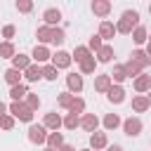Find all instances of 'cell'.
Here are the masks:
<instances>
[{
    "label": "cell",
    "mask_w": 151,
    "mask_h": 151,
    "mask_svg": "<svg viewBox=\"0 0 151 151\" xmlns=\"http://www.w3.org/2000/svg\"><path fill=\"white\" fill-rule=\"evenodd\" d=\"M139 26V12L137 9H125L116 24V31L123 33V35H132V31Z\"/></svg>",
    "instance_id": "1"
},
{
    "label": "cell",
    "mask_w": 151,
    "mask_h": 151,
    "mask_svg": "<svg viewBox=\"0 0 151 151\" xmlns=\"http://www.w3.org/2000/svg\"><path fill=\"white\" fill-rule=\"evenodd\" d=\"M9 116H14L17 120H24V123H31L33 120V109L26 101H12L9 104Z\"/></svg>",
    "instance_id": "2"
},
{
    "label": "cell",
    "mask_w": 151,
    "mask_h": 151,
    "mask_svg": "<svg viewBox=\"0 0 151 151\" xmlns=\"http://www.w3.org/2000/svg\"><path fill=\"white\" fill-rule=\"evenodd\" d=\"M47 127L40 123V125H35V123H31V127H28V142L31 144H47Z\"/></svg>",
    "instance_id": "3"
},
{
    "label": "cell",
    "mask_w": 151,
    "mask_h": 151,
    "mask_svg": "<svg viewBox=\"0 0 151 151\" xmlns=\"http://www.w3.org/2000/svg\"><path fill=\"white\" fill-rule=\"evenodd\" d=\"M142 120L137 118V116H130V118H125L123 120V132L127 134V137H139L142 134Z\"/></svg>",
    "instance_id": "4"
},
{
    "label": "cell",
    "mask_w": 151,
    "mask_h": 151,
    "mask_svg": "<svg viewBox=\"0 0 151 151\" xmlns=\"http://www.w3.org/2000/svg\"><path fill=\"white\" fill-rule=\"evenodd\" d=\"M42 21H45V26L57 28V24L61 21V9H57V7H47V9L42 12Z\"/></svg>",
    "instance_id": "5"
},
{
    "label": "cell",
    "mask_w": 151,
    "mask_h": 151,
    "mask_svg": "<svg viewBox=\"0 0 151 151\" xmlns=\"http://www.w3.org/2000/svg\"><path fill=\"white\" fill-rule=\"evenodd\" d=\"M83 85L85 83H83V76L80 73H68L66 76V87H68L71 94H80L83 92Z\"/></svg>",
    "instance_id": "6"
},
{
    "label": "cell",
    "mask_w": 151,
    "mask_h": 151,
    "mask_svg": "<svg viewBox=\"0 0 151 151\" xmlns=\"http://www.w3.org/2000/svg\"><path fill=\"white\" fill-rule=\"evenodd\" d=\"M42 125H45L47 130H52V132H59V127L64 125V118H61L59 113L50 111V113H45V118H42Z\"/></svg>",
    "instance_id": "7"
},
{
    "label": "cell",
    "mask_w": 151,
    "mask_h": 151,
    "mask_svg": "<svg viewBox=\"0 0 151 151\" xmlns=\"http://www.w3.org/2000/svg\"><path fill=\"white\" fill-rule=\"evenodd\" d=\"M71 61H73V57H71L68 52H64V50H59V52L52 54V66H54V68H68Z\"/></svg>",
    "instance_id": "8"
},
{
    "label": "cell",
    "mask_w": 151,
    "mask_h": 151,
    "mask_svg": "<svg viewBox=\"0 0 151 151\" xmlns=\"http://www.w3.org/2000/svg\"><path fill=\"white\" fill-rule=\"evenodd\" d=\"M31 59H33V64H45V61L52 59V54H50V50L45 45H35L33 52H31Z\"/></svg>",
    "instance_id": "9"
},
{
    "label": "cell",
    "mask_w": 151,
    "mask_h": 151,
    "mask_svg": "<svg viewBox=\"0 0 151 151\" xmlns=\"http://www.w3.org/2000/svg\"><path fill=\"white\" fill-rule=\"evenodd\" d=\"M125 94H127V92H125L123 85H111V90L106 92V99H109L111 104H123V101H125Z\"/></svg>",
    "instance_id": "10"
},
{
    "label": "cell",
    "mask_w": 151,
    "mask_h": 151,
    "mask_svg": "<svg viewBox=\"0 0 151 151\" xmlns=\"http://www.w3.org/2000/svg\"><path fill=\"white\" fill-rule=\"evenodd\" d=\"M106 146H109L106 132H92L90 134V149L92 151H99V149H106Z\"/></svg>",
    "instance_id": "11"
},
{
    "label": "cell",
    "mask_w": 151,
    "mask_h": 151,
    "mask_svg": "<svg viewBox=\"0 0 151 151\" xmlns=\"http://www.w3.org/2000/svg\"><path fill=\"white\" fill-rule=\"evenodd\" d=\"M116 33H118V31H116V24L109 21V19H101V24H99V35H101V40H113Z\"/></svg>",
    "instance_id": "12"
},
{
    "label": "cell",
    "mask_w": 151,
    "mask_h": 151,
    "mask_svg": "<svg viewBox=\"0 0 151 151\" xmlns=\"http://www.w3.org/2000/svg\"><path fill=\"white\" fill-rule=\"evenodd\" d=\"M80 127H83L85 132H97V127H99V118H97L94 113H83V118H80Z\"/></svg>",
    "instance_id": "13"
},
{
    "label": "cell",
    "mask_w": 151,
    "mask_h": 151,
    "mask_svg": "<svg viewBox=\"0 0 151 151\" xmlns=\"http://www.w3.org/2000/svg\"><path fill=\"white\" fill-rule=\"evenodd\" d=\"M111 85H113V80H111V76L109 73H101V76H97L94 78V92H109L111 90Z\"/></svg>",
    "instance_id": "14"
},
{
    "label": "cell",
    "mask_w": 151,
    "mask_h": 151,
    "mask_svg": "<svg viewBox=\"0 0 151 151\" xmlns=\"http://www.w3.org/2000/svg\"><path fill=\"white\" fill-rule=\"evenodd\" d=\"M2 78H5V83H7L9 87H14V85H21V78H24V73L9 66V68H7L5 73H2Z\"/></svg>",
    "instance_id": "15"
},
{
    "label": "cell",
    "mask_w": 151,
    "mask_h": 151,
    "mask_svg": "<svg viewBox=\"0 0 151 151\" xmlns=\"http://www.w3.org/2000/svg\"><path fill=\"white\" fill-rule=\"evenodd\" d=\"M113 57H116L113 45H104V47L97 52V64H111V61H113Z\"/></svg>",
    "instance_id": "16"
},
{
    "label": "cell",
    "mask_w": 151,
    "mask_h": 151,
    "mask_svg": "<svg viewBox=\"0 0 151 151\" xmlns=\"http://www.w3.org/2000/svg\"><path fill=\"white\" fill-rule=\"evenodd\" d=\"M31 64H33V59H31L28 54H21V52H19V54L12 59V68H17V71H21V73H24V71H26Z\"/></svg>",
    "instance_id": "17"
},
{
    "label": "cell",
    "mask_w": 151,
    "mask_h": 151,
    "mask_svg": "<svg viewBox=\"0 0 151 151\" xmlns=\"http://www.w3.org/2000/svg\"><path fill=\"white\" fill-rule=\"evenodd\" d=\"M24 78H26L28 83H38V80L42 78V66H40V64H31V66L24 71Z\"/></svg>",
    "instance_id": "18"
},
{
    "label": "cell",
    "mask_w": 151,
    "mask_h": 151,
    "mask_svg": "<svg viewBox=\"0 0 151 151\" xmlns=\"http://www.w3.org/2000/svg\"><path fill=\"white\" fill-rule=\"evenodd\" d=\"M146 109H151L146 94H137V97H132V111H134V113H144Z\"/></svg>",
    "instance_id": "19"
},
{
    "label": "cell",
    "mask_w": 151,
    "mask_h": 151,
    "mask_svg": "<svg viewBox=\"0 0 151 151\" xmlns=\"http://www.w3.org/2000/svg\"><path fill=\"white\" fill-rule=\"evenodd\" d=\"M101 125H104V130H116V127H120L123 125V120H120V116L118 113H106L104 116V120H101Z\"/></svg>",
    "instance_id": "20"
},
{
    "label": "cell",
    "mask_w": 151,
    "mask_h": 151,
    "mask_svg": "<svg viewBox=\"0 0 151 151\" xmlns=\"http://www.w3.org/2000/svg\"><path fill=\"white\" fill-rule=\"evenodd\" d=\"M90 7H92V12H94L97 17H106V14L111 12V2H109V0H94Z\"/></svg>",
    "instance_id": "21"
},
{
    "label": "cell",
    "mask_w": 151,
    "mask_h": 151,
    "mask_svg": "<svg viewBox=\"0 0 151 151\" xmlns=\"http://www.w3.org/2000/svg\"><path fill=\"white\" fill-rule=\"evenodd\" d=\"M134 90H137L139 94H144V92H149V90H151V76H146V73H142L139 78H134Z\"/></svg>",
    "instance_id": "22"
},
{
    "label": "cell",
    "mask_w": 151,
    "mask_h": 151,
    "mask_svg": "<svg viewBox=\"0 0 151 151\" xmlns=\"http://www.w3.org/2000/svg\"><path fill=\"white\" fill-rule=\"evenodd\" d=\"M35 38H38V42H40V45H47V42H52V28H50V26H38V31H35Z\"/></svg>",
    "instance_id": "23"
},
{
    "label": "cell",
    "mask_w": 151,
    "mask_h": 151,
    "mask_svg": "<svg viewBox=\"0 0 151 151\" xmlns=\"http://www.w3.org/2000/svg\"><path fill=\"white\" fill-rule=\"evenodd\" d=\"M71 57H73L78 64H83L85 59H90V57H92V52H90V47H87V45H78V47L73 50V54H71Z\"/></svg>",
    "instance_id": "24"
},
{
    "label": "cell",
    "mask_w": 151,
    "mask_h": 151,
    "mask_svg": "<svg viewBox=\"0 0 151 151\" xmlns=\"http://www.w3.org/2000/svg\"><path fill=\"white\" fill-rule=\"evenodd\" d=\"M47 146L54 149V151H59V149L64 146V134H61V132H50V134H47Z\"/></svg>",
    "instance_id": "25"
},
{
    "label": "cell",
    "mask_w": 151,
    "mask_h": 151,
    "mask_svg": "<svg viewBox=\"0 0 151 151\" xmlns=\"http://www.w3.org/2000/svg\"><path fill=\"white\" fill-rule=\"evenodd\" d=\"M146 40H149V31H146L144 26H137V28L132 31V42H134V45H144Z\"/></svg>",
    "instance_id": "26"
},
{
    "label": "cell",
    "mask_w": 151,
    "mask_h": 151,
    "mask_svg": "<svg viewBox=\"0 0 151 151\" xmlns=\"http://www.w3.org/2000/svg\"><path fill=\"white\" fill-rule=\"evenodd\" d=\"M109 76H111V80H113L116 85H120V83L127 78V73H125V66H123V64H116V66H113V71H111Z\"/></svg>",
    "instance_id": "27"
},
{
    "label": "cell",
    "mask_w": 151,
    "mask_h": 151,
    "mask_svg": "<svg viewBox=\"0 0 151 151\" xmlns=\"http://www.w3.org/2000/svg\"><path fill=\"white\" fill-rule=\"evenodd\" d=\"M28 94V87L21 83V85H14V87H9V97H12V101H21L24 97Z\"/></svg>",
    "instance_id": "28"
},
{
    "label": "cell",
    "mask_w": 151,
    "mask_h": 151,
    "mask_svg": "<svg viewBox=\"0 0 151 151\" xmlns=\"http://www.w3.org/2000/svg\"><path fill=\"white\" fill-rule=\"evenodd\" d=\"M123 66H125V73H127V78H139V76H142V71H144V68H142L137 61H132V59H130L127 64H123Z\"/></svg>",
    "instance_id": "29"
},
{
    "label": "cell",
    "mask_w": 151,
    "mask_h": 151,
    "mask_svg": "<svg viewBox=\"0 0 151 151\" xmlns=\"http://www.w3.org/2000/svg\"><path fill=\"white\" fill-rule=\"evenodd\" d=\"M130 59H132V61H137L142 68H146V66H149V57H146V50H134V52L130 54Z\"/></svg>",
    "instance_id": "30"
},
{
    "label": "cell",
    "mask_w": 151,
    "mask_h": 151,
    "mask_svg": "<svg viewBox=\"0 0 151 151\" xmlns=\"http://www.w3.org/2000/svg\"><path fill=\"white\" fill-rule=\"evenodd\" d=\"M68 113H73V116L85 113V99H83V97H76V99L71 101V106H68Z\"/></svg>",
    "instance_id": "31"
},
{
    "label": "cell",
    "mask_w": 151,
    "mask_h": 151,
    "mask_svg": "<svg viewBox=\"0 0 151 151\" xmlns=\"http://www.w3.org/2000/svg\"><path fill=\"white\" fill-rule=\"evenodd\" d=\"M17 57V50L12 42H0V59H14Z\"/></svg>",
    "instance_id": "32"
},
{
    "label": "cell",
    "mask_w": 151,
    "mask_h": 151,
    "mask_svg": "<svg viewBox=\"0 0 151 151\" xmlns=\"http://www.w3.org/2000/svg\"><path fill=\"white\" fill-rule=\"evenodd\" d=\"M94 71H97V59H94V57H90V59H85V61L80 64V76H83V73L87 76V73H94Z\"/></svg>",
    "instance_id": "33"
},
{
    "label": "cell",
    "mask_w": 151,
    "mask_h": 151,
    "mask_svg": "<svg viewBox=\"0 0 151 151\" xmlns=\"http://www.w3.org/2000/svg\"><path fill=\"white\" fill-rule=\"evenodd\" d=\"M76 99V94H71V92H61L59 97H57V104L61 106V109H66L68 111V106H71V101Z\"/></svg>",
    "instance_id": "34"
},
{
    "label": "cell",
    "mask_w": 151,
    "mask_h": 151,
    "mask_svg": "<svg viewBox=\"0 0 151 151\" xmlns=\"http://www.w3.org/2000/svg\"><path fill=\"white\" fill-rule=\"evenodd\" d=\"M64 127H66V130H76V127H80V116L66 113V118H64Z\"/></svg>",
    "instance_id": "35"
},
{
    "label": "cell",
    "mask_w": 151,
    "mask_h": 151,
    "mask_svg": "<svg viewBox=\"0 0 151 151\" xmlns=\"http://www.w3.org/2000/svg\"><path fill=\"white\" fill-rule=\"evenodd\" d=\"M57 76H59V68H54L52 64H45L42 66V78L45 80H57Z\"/></svg>",
    "instance_id": "36"
},
{
    "label": "cell",
    "mask_w": 151,
    "mask_h": 151,
    "mask_svg": "<svg viewBox=\"0 0 151 151\" xmlns=\"http://www.w3.org/2000/svg\"><path fill=\"white\" fill-rule=\"evenodd\" d=\"M14 7H17V12H21V14L33 12V2H31V0H17V2H14Z\"/></svg>",
    "instance_id": "37"
},
{
    "label": "cell",
    "mask_w": 151,
    "mask_h": 151,
    "mask_svg": "<svg viewBox=\"0 0 151 151\" xmlns=\"http://www.w3.org/2000/svg\"><path fill=\"white\" fill-rule=\"evenodd\" d=\"M66 40V33H64V28H52V45H61Z\"/></svg>",
    "instance_id": "38"
},
{
    "label": "cell",
    "mask_w": 151,
    "mask_h": 151,
    "mask_svg": "<svg viewBox=\"0 0 151 151\" xmlns=\"http://www.w3.org/2000/svg\"><path fill=\"white\" fill-rule=\"evenodd\" d=\"M87 47H90V52H92V50H94V52H99V50L104 47L101 35H99V33H97V35H92V38H90V42H87Z\"/></svg>",
    "instance_id": "39"
},
{
    "label": "cell",
    "mask_w": 151,
    "mask_h": 151,
    "mask_svg": "<svg viewBox=\"0 0 151 151\" xmlns=\"http://www.w3.org/2000/svg\"><path fill=\"white\" fill-rule=\"evenodd\" d=\"M26 104H28V106H31L33 111H38V109H40V104H42V99H40L38 94H33V92H28V94H26Z\"/></svg>",
    "instance_id": "40"
},
{
    "label": "cell",
    "mask_w": 151,
    "mask_h": 151,
    "mask_svg": "<svg viewBox=\"0 0 151 151\" xmlns=\"http://www.w3.org/2000/svg\"><path fill=\"white\" fill-rule=\"evenodd\" d=\"M14 120H17V118H14V116H9V113H7V116H5V118H0V130H7V132H9V130H12V127H14Z\"/></svg>",
    "instance_id": "41"
},
{
    "label": "cell",
    "mask_w": 151,
    "mask_h": 151,
    "mask_svg": "<svg viewBox=\"0 0 151 151\" xmlns=\"http://www.w3.org/2000/svg\"><path fill=\"white\" fill-rule=\"evenodd\" d=\"M14 33H17V28H14L12 24H7V26H2V38H5V42H12V38H14Z\"/></svg>",
    "instance_id": "42"
},
{
    "label": "cell",
    "mask_w": 151,
    "mask_h": 151,
    "mask_svg": "<svg viewBox=\"0 0 151 151\" xmlns=\"http://www.w3.org/2000/svg\"><path fill=\"white\" fill-rule=\"evenodd\" d=\"M7 111H9V106L0 101V118H5V116H7Z\"/></svg>",
    "instance_id": "43"
},
{
    "label": "cell",
    "mask_w": 151,
    "mask_h": 151,
    "mask_svg": "<svg viewBox=\"0 0 151 151\" xmlns=\"http://www.w3.org/2000/svg\"><path fill=\"white\" fill-rule=\"evenodd\" d=\"M146 57H149V66H151V35L146 40Z\"/></svg>",
    "instance_id": "44"
},
{
    "label": "cell",
    "mask_w": 151,
    "mask_h": 151,
    "mask_svg": "<svg viewBox=\"0 0 151 151\" xmlns=\"http://www.w3.org/2000/svg\"><path fill=\"white\" fill-rule=\"evenodd\" d=\"M106 151H123V146L120 144H111V146H106Z\"/></svg>",
    "instance_id": "45"
},
{
    "label": "cell",
    "mask_w": 151,
    "mask_h": 151,
    "mask_svg": "<svg viewBox=\"0 0 151 151\" xmlns=\"http://www.w3.org/2000/svg\"><path fill=\"white\" fill-rule=\"evenodd\" d=\"M59 151H76V146H71V144H64Z\"/></svg>",
    "instance_id": "46"
},
{
    "label": "cell",
    "mask_w": 151,
    "mask_h": 151,
    "mask_svg": "<svg viewBox=\"0 0 151 151\" xmlns=\"http://www.w3.org/2000/svg\"><path fill=\"white\" fill-rule=\"evenodd\" d=\"M146 99H149V104H151V90H149V94H146Z\"/></svg>",
    "instance_id": "47"
},
{
    "label": "cell",
    "mask_w": 151,
    "mask_h": 151,
    "mask_svg": "<svg viewBox=\"0 0 151 151\" xmlns=\"http://www.w3.org/2000/svg\"><path fill=\"white\" fill-rule=\"evenodd\" d=\"M42 151H54V149H50V146H47V149H42Z\"/></svg>",
    "instance_id": "48"
},
{
    "label": "cell",
    "mask_w": 151,
    "mask_h": 151,
    "mask_svg": "<svg viewBox=\"0 0 151 151\" xmlns=\"http://www.w3.org/2000/svg\"><path fill=\"white\" fill-rule=\"evenodd\" d=\"M78 151H92V149H78Z\"/></svg>",
    "instance_id": "49"
},
{
    "label": "cell",
    "mask_w": 151,
    "mask_h": 151,
    "mask_svg": "<svg viewBox=\"0 0 151 151\" xmlns=\"http://www.w3.org/2000/svg\"><path fill=\"white\" fill-rule=\"evenodd\" d=\"M149 14H151V2H149Z\"/></svg>",
    "instance_id": "50"
}]
</instances>
